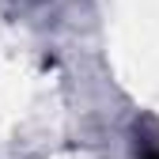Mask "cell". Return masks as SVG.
<instances>
[{"instance_id":"obj_1","label":"cell","mask_w":159,"mask_h":159,"mask_svg":"<svg viewBox=\"0 0 159 159\" xmlns=\"http://www.w3.org/2000/svg\"><path fill=\"white\" fill-rule=\"evenodd\" d=\"M144 159H159V152H148V155H144Z\"/></svg>"}]
</instances>
